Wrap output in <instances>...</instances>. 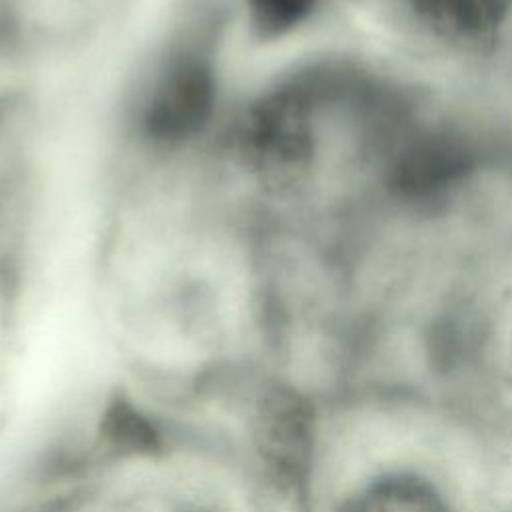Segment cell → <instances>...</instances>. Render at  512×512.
I'll return each instance as SVG.
<instances>
[{"mask_svg":"<svg viewBox=\"0 0 512 512\" xmlns=\"http://www.w3.org/2000/svg\"><path fill=\"white\" fill-rule=\"evenodd\" d=\"M256 450L268 472L282 484L304 480L312 454V412L290 388L270 390L258 406Z\"/></svg>","mask_w":512,"mask_h":512,"instance_id":"4","label":"cell"},{"mask_svg":"<svg viewBox=\"0 0 512 512\" xmlns=\"http://www.w3.org/2000/svg\"><path fill=\"white\" fill-rule=\"evenodd\" d=\"M340 512H448V508L428 482L396 474L366 484Z\"/></svg>","mask_w":512,"mask_h":512,"instance_id":"6","label":"cell"},{"mask_svg":"<svg viewBox=\"0 0 512 512\" xmlns=\"http://www.w3.org/2000/svg\"><path fill=\"white\" fill-rule=\"evenodd\" d=\"M388 188L412 204H432L468 182L480 168L476 144L452 128H422L392 138Z\"/></svg>","mask_w":512,"mask_h":512,"instance_id":"2","label":"cell"},{"mask_svg":"<svg viewBox=\"0 0 512 512\" xmlns=\"http://www.w3.org/2000/svg\"><path fill=\"white\" fill-rule=\"evenodd\" d=\"M316 0H246L252 20L264 34H282L300 24Z\"/></svg>","mask_w":512,"mask_h":512,"instance_id":"7","label":"cell"},{"mask_svg":"<svg viewBox=\"0 0 512 512\" xmlns=\"http://www.w3.org/2000/svg\"><path fill=\"white\" fill-rule=\"evenodd\" d=\"M436 36L466 48L490 46L512 14V0H408Z\"/></svg>","mask_w":512,"mask_h":512,"instance_id":"5","label":"cell"},{"mask_svg":"<svg viewBox=\"0 0 512 512\" xmlns=\"http://www.w3.org/2000/svg\"><path fill=\"white\" fill-rule=\"evenodd\" d=\"M216 76L198 54L174 56L154 78L142 106V126L160 142H178L198 134L212 116Z\"/></svg>","mask_w":512,"mask_h":512,"instance_id":"3","label":"cell"},{"mask_svg":"<svg viewBox=\"0 0 512 512\" xmlns=\"http://www.w3.org/2000/svg\"><path fill=\"white\" fill-rule=\"evenodd\" d=\"M314 72L274 88L248 112L242 148L248 162L276 182L300 180L316 158V112L324 106Z\"/></svg>","mask_w":512,"mask_h":512,"instance_id":"1","label":"cell"}]
</instances>
